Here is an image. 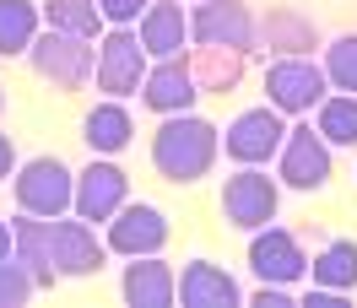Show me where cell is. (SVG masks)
<instances>
[{"mask_svg": "<svg viewBox=\"0 0 357 308\" xmlns=\"http://www.w3.org/2000/svg\"><path fill=\"white\" fill-rule=\"evenodd\" d=\"M249 270L260 282L292 286L309 270V260H303V249H298V238H292L287 227H255V238H249Z\"/></svg>", "mask_w": 357, "mask_h": 308, "instance_id": "14", "label": "cell"}, {"mask_svg": "<svg viewBox=\"0 0 357 308\" xmlns=\"http://www.w3.org/2000/svg\"><path fill=\"white\" fill-rule=\"evenodd\" d=\"M130 200V178H125V168L119 162H87L82 174H76V200H70V211L82 222H114V211Z\"/></svg>", "mask_w": 357, "mask_h": 308, "instance_id": "10", "label": "cell"}, {"mask_svg": "<svg viewBox=\"0 0 357 308\" xmlns=\"http://www.w3.org/2000/svg\"><path fill=\"white\" fill-rule=\"evenodd\" d=\"M130 135H135V119H130V109H125L119 98L92 103L87 119H82V141H87V152H98V157L125 152V146H130Z\"/></svg>", "mask_w": 357, "mask_h": 308, "instance_id": "19", "label": "cell"}, {"mask_svg": "<svg viewBox=\"0 0 357 308\" xmlns=\"http://www.w3.org/2000/svg\"><path fill=\"white\" fill-rule=\"evenodd\" d=\"M17 254V233H11V222L0 217V260H11Z\"/></svg>", "mask_w": 357, "mask_h": 308, "instance_id": "31", "label": "cell"}, {"mask_svg": "<svg viewBox=\"0 0 357 308\" xmlns=\"http://www.w3.org/2000/svg\"><path fill=\"white\" fill-rule=\"evenodd\" d=\"M178 303H184V308H238V303H244V292H238V282L227 276L222 265L190 260V265H184V276H178Z\"/></svg>", "mask_w": 357, "mask_h": 308, "instance_id": "17", "label": "cell"}, {"mask_svg": "<svg viewBox=\"0 0 357 308\" xmlns=\"http://www.w3.org/2000/svg\"><path fill=\"white\" fill-rule=\"evenodd\" d=\"M38 11H44V22L54 27V33L103 38V11H98V0H44Z\"/></svg>", "mask_w": 357, "mask_h": 308, "instance_id": "23", "label": "cell"}, {"mask_svg": "<svg viewBox=\"0 0 357 308\" xmlns=\"http://www.w3.org/2000/svg\"><path fill=\"white\" fill-rule=\"evenodd\" d=\"M146 60L152 54L141 49L135 27H109L98 38V70H92V82H98V92H109V98H130L146 82Z\"/></svg>", "mask_w": 357, "mask_h": 308, "instance_id": "4", "label": "cell"}, {"mask_svg": "<svg viewBox=\"0 0 357 308\" xmlns=\"http://www.w3.org/2000/svg\"><path fill=\"white\" fill-rule=\"evenodd\" d=\"M27 66L38 70L44 82H54V87H87L92 70H98V54H92V38H76V33H38L33 38V49H27Z\"/></svg>", "mask_w": 357, "mask_h": 308, "instance_id": "3", "label": "cell"}, {"mask_svg": "<svg viewBox=\"0 0 357 308\" xmlns=\"http://www.w3.org/2000/svg\"><path fill=\"white\" fill-rule=\"evenodd\" d=\"M11 190H17V211H33V217H66L70 200H76V174H70L60 157H33L11 174Z\"/></svg>", "mask_w": 357, "mask_h": 308, "instance_id": "2", "label": "cell"}, {"mask_svg": "<svg viewBox=\"0 0 357 308\" xmlns=\"http://www.w3.org/2000/svg\"><path fill=\"white\" fill-rule=\"evenodd\" d=\"M217 146H222V135H217L211 119H201V114H168L152 130V168L168 184H195V178L211 174Z\"/></svg>", "mask_w": 357, "mask_h": 308, "instance_id": "1", "label": "cell"}, {"mask_svg": "<svg viewBox=\"0 0 357 308\" xmlns=\"http://www.w3.org/2000/svg\"><path fill=\"white\" fill-rule=\"evenodd\" d=\"M119 292H125L130 308H174L178 276H174V265H162L157 254H135L125 265V276H119Z\"/></svg>", "mask_w": 357, "mask_h": 308, "instance_id": "15", "label": "cell"}, {"mask_svg": "<svg viewBox=\"0 0 357 308\" xmlns=\"http://www.w3.org/2000/svg\"><path fill=\"white\" fill-rule=\"evenodd\" d=\"M114 249V254H125V260H135V254H157L162 243H168V217L157 211V206H146V200H125L119 211H114L109 222V238H103Z\"/></svg>", "mask_w": 357, "mask_h": 308, "instance_id": "11", "label": "cell"}, {"mask_svg": "<svg viewBox=\"0 0 357 308\" xmlns=\"http://www.w3.org/2000/svg\"><path fill=\"white\" fill-rule=\"evenodd\" d=\"M33 292H38V282H33V270H27L17 254L0 260V308H22Z\"/></svg>", "mask_w": 357, "mask_h": 308, "instance_id": "27", "label": "cell"}, {"mask_svg": "<svg viewBox=\"0 0 357 308\" xmlns=\"http://www.w3.org/2000/svg\"><path fill=\"white\" fill-rule=\"evenodd\" d=\"M11 233H17V260L33 270L38 292H54L60 270H54V249H49V217H33V211H17L11 217Z\"/></svg>", "mask_w": 357, "mask_h": 308, "instance_id": "18", "label": "cell"}, {"mask_svg": "<svg viewBox=\"0 0 357 308\" xmlns=\"http://www.w3.org/2000/svg\"><path fill=\"white\" fill-rule=\"evenodd\" d=\"M314 130L325 135L331 146H357V98H352V92L319 98V119H314Z\"/></svg>", "mask_w": 357, "mask_h": 308, "instance_id": "25", "label": "cell"}, {"mask_svg": "<svg viewBox=\"0 0 357 308\" xmlns=\"http://www.w3.org/2000/svg\"><path fill=\"white\" fill-rule=\"evenodd\" d=\"M255 308H292L287 286H276V282H260V292H255Z\"/></svg>", "mask_w": 357, "mask_h": 308, "instance_id": "29", "label": "cell"}, {"mask_svg": "<svg viewBox=\"0 0 357 308\" xmlns=\"http://www.w3.org/2000/svg\"><path fill=\"white\" fill-rule=\"evenodd\" d=\"M282 141H287V125H282V114L260 103V109H244L233 125L222 130V152L238 162V168H266L271 157L282 152Z\"/></svg>", "mask_w": 357, "mask_h": 308, "instance_id": "5", "label": "cell"}, {"mask_svg": "<svg viewBox=\"0 0 357 308\" xmlns=\"http://www.w3.org/2000/svg\"><path fill=\"white\" fill-rule=\"evenodd\" d=\"M195 98H201V87H195V70H190V60L184 54H174V60H157V66H146V82H141V103L152 114H190L195 109Z\"/></svg>", "mask_w": 357, "mask_h": 308, "instance_id": "13", "label": "cell"}, {"mask_svg": "<svg viewBox=\"0 0 357 308\" xmlns=\"http://www.w3.org/2000/svg\"><path fill=\"white\" fill-rule=\"evenodd\" d=\"M190 38L201 49H238V54H249L260 27H255L244 0H201L190 11Z\"/></svg>", "mask_w": 357, "mask_h": 308, "instance_id": "7", "label": "cell"}, {"mask_svg": "<svg viewBox=\"0 0 357 308\" xmlns=\"http://www.w3.org/2000/svg\"><path fill=\"white\" fill-rule=\"evenodd\" d=\"M11 174H17V146H11V135L0 130V184H6Z\"/></svg>", "mask_w": 357, "mask_h": 308, "instance_id": "30", "label": "cell"}, {"mask_svg": "<svg viewBox=\"0 0 357 308\" xmlns=\"http://www.w3.org/2000/svg\"><path fill=\"white\" fill-rule=\"evenodd\" d=\"M49 249H54V270L60 276H98L103 260H109V243L92 233L87 222H60L49 217Z\"/></svg>", "mask_w": 357, "mask_h": 308, "instance_id": "12", "label": "cell"}, {"mask_svg": "<svg viewBox=\"0 0 357 308\" xmlns=\"http://www.w3.org/2000/svg\"><path fill=\"white\" fill-rule=\"evenodd\" d=\"M325 66H314L309 54H282L276 66L266 70V98L276 114H309L319 109V98H325Z\"/></svg>", "mask_w": 357, "mask_h": 308, "instance_id": "8", "label": "cell"}, {"mask_svg": "<svg viewBox=\"0 0 357 308\" xmlns=\"http://www.w3.org/2000/svg\"><path fill=\"white\" fill-rule=\"evenodd\" d=\"M152 0H98V11H103V22L109 27H130L141 22V11H146Z\"/></svg>", "mask_w": 357, "mask_h": 308, "instance_id": "28", "label": "cell"}, {"mask_svg": "<svg viewBox=\"0 0 357 308\" xmlns=\"http://www.w3.org/2000/svg\"><path fill=\"white\" fill-rule=\"evenodd\" d=\"M195 87L201 92H233L238 87V76H244V54L238 49H195Z\"/></svg>", "mask_w": 357, "mask_h": 308, "instance_id": "22", "label": "cell"}, {"mask_svg": "<svg viewBox=\"0 0 357 308\" xmlns=\"http://www.w3.org/2000/svg\"><path fill=\"white\" fill-rule=\"evenodd\" d=\"M135 38H141V49H146L152 60H174L178 49L190 44L184 6H178V0H152V6L141 11V22H135Z\"/></svg>", "mask_w": 357, "mask_h": 308, "instance_id": "16", "label": "cell"}, {"mask_svg": "<svg viewBox=\"0 0 357 308\" xmlns=\"http://www.w3.org/2000/svg\"><path fill=\"white\" fill-rule=\"evenodd\" d=\"M325 82L335 92H352L357 98V33H341L331 49H325Z\"/></svg>", "mask_w": 357, "mask_h": 308, "instance_id": "26", "label": "cell"}, {"mask_svg": "<svg viewBox=\"0 0 357 308\" xmlns=\"http://www.w3.org/2000/svg\"><path fill=\"white\" fill-rule=\"evenodd\" d=\"M0 109H6V92H0Z\"/></svg>", "mask_w": 357, "mask_h": 308, "instance_id": "32", "label": "cell"}, {"mask_svg": "<svg viewBox=\"0 0 357 308\" xmlns=\"http://www.w3.org/2000/svg\"><path fill=\"white\" fill-rule=\"evenodd\" d=\"M276 162H282V184L287 190H325L331 184V141L319 130H309V125H292L287 141H282V152H276Z\"/></svg>", "mask_w": 357, "mask_h": 308, "instance_id": "9", "label": "cell"}, {"mask_svg": "<svg viewBox=\"0 0 357 308\" xmlns=\"http://www.w3.org/2000/svg\"><path fill=\"white\" fill-rule=\"evenodd\" d=\"M309 276L319 286H331V292H352L357 286V243L352 238H331L309 260Z\"/></svg>", "mask_w": 357, "mask_h": 308, "instance_id": "21", "label": "cell"}, {"mask_svg": "<svg viewBox=\"0 0 357 308\" xmlns=\"http://www.w3.org/2000/svg\"><path fill=\"white\" fill-rule=\"evenodd\" d=\"M266 44L282 49V54H309L314 49V22L303 11H292V6H276L266 17Z\"/></svg>", "mask_w": 357, "mask_h": 308, "instance_id": "24", "label": "cell"}, {"mask_svg": "<svg viewBox=\"0 0 357 308\" xmlns=\"http://www.w3.org/2000/svg\"><path fill=\"white\" fill-rule=\"evenodd\" d=\"M276 206H282V190H276V178H266V168H238V174H227L222 217L233 222L238 233L271 227V222H276Z\"/></svg>", "mask_w": 357, "mask_h": 308, "instance_id": "6", "label": "cell"}, {"mask_svg": "<svg viewBox=\"0 0 357 308\" xmlns=\"http://www.w3.org/2000/svg\"><path fill=\"white\" fill-rule=\"evenodd\" d=\"M38 22H44L38 0H0V60L27 54L38 38Z\"/></svg>", "mask_w": 357, "mask_h": 308, "instance_id": "20", "label": "cell"}]
</instances>
